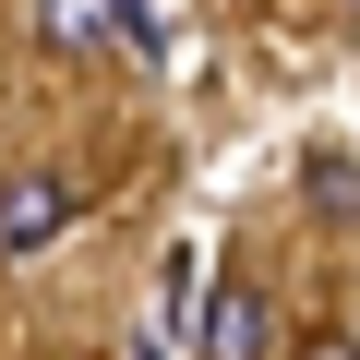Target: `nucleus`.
I'll use <instances>...</instances> for the list:
<instances>
[{"label": "nucleus", "mask_w": 360, "mask_h": 360, "mask_svg": "<svg viewBox=\"0 0 360 360\" xmlns=\"http://www.w3.org/2000/svg\"><path fill=\"white\" fill-rule=\"evenodd\" d=\"M193 300H217V288H193V252L168 264V336H193Z\"/></svg>", "instance_id": "nucleus-4"}, {"label": "nucleus", "mask_w": 360, "mask_h": 360, "mask_svg": "<svg viewBox=\"0 0 360 360\" xmlns=\"http://www.w3.org/2000/svg\"><path fill=\"white\" fill-rule=\"evenodd\" d=\"M49 49L108 60V49H132V13H108V0H60V13H49Z\"/></svg>", "instance_id": "nucleus-3"}, {"label": "nucleus", "mask_w": 360, "mask_h": 360, "mask_svg": "<svg viewBox=\"0 0 360 360\" xmlns=\"http://www.w3.org/2000/svg\"><path fill=\"white\" fill-rule=\"evenodd\" d=\"M300 360H348V336H300Z\"/></svg>", "instance_id": "nucleus-5"}, {"label": "nucleus", "mask_w": 360, "mask_h": 360, "mask_svg": "<svg viewBox=\"0 0 360 360\" xmlns=\"http://www.w3.org/2000/svg\"><path fill=\"white\" fill-rule=\"evenodd\" d=\"M205 360H264V300H252L240 276L205 300Z\"/></svg>", "instance_id": "nucleus-2"}, {"label": "nucleus", "mask_w": 360, "mask_h": 360, "mask_svg": "<svg viewBox=\"0 0 360 360\" xmlns=\"http://www.w3.org/2000/svg\"><path fill=\"white\" fill-rule=\"evenodd\" d=\"M72 217H84V180H72V168H25V180H0V252H49Z\"/></svg>", "instance_id": "nucleus-1"}]
</instances>
